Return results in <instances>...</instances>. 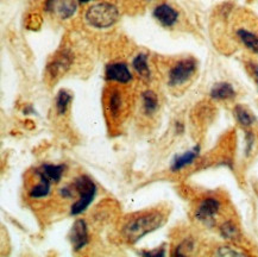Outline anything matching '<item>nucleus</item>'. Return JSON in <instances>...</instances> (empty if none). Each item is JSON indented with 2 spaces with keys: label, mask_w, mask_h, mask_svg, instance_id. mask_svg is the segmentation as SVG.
<instances>
[{
  "label": "nucleus",
  "mask_w": 258,
  "mask_h": 257,
  "mask_svg": "<svg viewBox=\"0 0 258 257\" xmlns=\"http://www.w3.org/2000/svg\"><path fill=\"white\" fill-rule=\"evenodd\" d=\"M233 112H234V117H236L237 121L241 125V126L245 128H249L250 126H252L254 123V117L250 113L249 111H247V108L241 106V105H237V106L234 107Z\"/></svg>",
  "instance_id": "6ab92c4d"
},
{
  "label": "nucleus",
  "mask_w": 258,
  "mask_h": 257,
  "mask_svg": "<svg viewBox=\"0 0 258 257\" xmlns=\"http://www.w3.org/2000/svg\"><path fill=\"white\" fill-rule=\"evenodd\" d=\"M250 69H251V73L253 75L254 81L258 86V65L257 63H250Z\"/></svg>",
  "instance_id": "393cba45"
},
{
  "label": "nucleus",
  "mask_w": 258,
  "mask_h": 257,
  "mask_svg": "<svg viewBox=\"0 0 258 257\" xmlns=\"http://www.w3.org/2000/svg\"><path fill=\"white\" fill-rule=\"evenodd\" d=\"M74 188L78 190V193L80 194V198H79L78 202L73 204L71 213L73 216H77V214H80L81 212L87 209V207L91 205L92 200L95 196V192H97V187L93 181L89 179L88 176L82 175L78 177L77 180L74 181Z\"/></svg>",
  "instance_id": "7ed1b4c3"
},
{
  "label": "nucleus",
  "mask_w": 258,
  "mask_h": 257,
  "mask_svg": "<svg viewBox=\"0 0 258 257\" xmlns=\"http://www.w3.org/2000/svg\"><path fill=\"white\" fill-rule=\"evenodd\" d=\"M37 175L39 176V182L36 186L30 189V197L31 198H43L47 197L49 192H50L51 180L48 179L41 170H37Z\"/></svg>",
  "instance_id": "2eb2a0df"
},
{
  "label": "nucleus",
  "mask_w": 258,
  "mask_h": 257,
  "mask_svg": "<svg viewBox=\"0 0 258 257\" xmlns=\"http://www.w3.org/2000/svg\"><path fill=\"white\" fill-rule=\"evenodd\" d=\"M107 108H108V112H110V114L113 118L119 117L121 112H123L124 99H123V95H121V93L118 90L111 91L110 95H108Z\"/></svg>",
  "instance_id": "4468645a"
},
{
  "label": "nucleus",
  "mask_w": 258,
  "mask_h": 257,
  "mask_svg": "<svg viewBox=\"0 0 258 257\" xmlns=\"http://www.w3.org/2000/svg\"><path fill=\"white\" fill-rule=\"evenodd\" d=\"M71 240L75 251L81 250L88 243L87 226H86V223L82 219L77 220L74 225H73L71 232Z\"/></svg>",
  "instance_id": "9d476101"
},
{
  "label": "nucleus",
  "mask_w": 258,
  "mask_h": 257,
  "mask_svg": "<svg viewBox=\"0 0 258 257\" xmlns=\"http://www.w3.org/2000/svg\"><path fill=\"white\" fill-rule=\"evenodd\" d=\"M210 95L216 100H230L236 97V91L229 82H219L212 87Z\"/></svg>",
  "instance_id": "f8f14e48"
},
{
  "label": "nucleus",
  "mask_w": 258,
  "mask_h": 257,
  "mask_svg": "<svg viewBox=\"0 0 258 257\" xmlns=\"http://www.w3.org/2000/svg\"><path fill=\"white\" fill-rule=\"evenodd\" d=\"M220 207V202L216 198H206L195 211V218L206 225H212L214 223V218L219 213Z\"/></svg>",
  "instance_id": "423d86ee"
},
{
  "label": "nucleus",
  "mask_w": 258,
  "mask_h": 257,
  "mask_svg": "<svg viewBox=\"0 0 258 257\" xmlns=\"http://www.w3.org/2000/svg\"><path fill=\"white\" fill-rule=\"evenodd\" d=\"M163 222L164 218L161 213L151 212L141 214V216L128 220V223L124 226V237L128 242L135 243L147 235V233L160 227Z\"/></svg>",
  "instance_id": "f257e3e1"
},
{
  "label": "nucleus",
  "mask_w": 258,
  "mask_h": 257,
  "mask_svg": "<svg viewBox=\"0 0 258 257\" xmlns=\"http://www.w3.org/2000/svg\"><path fill=\"white\" fill-rule=\"evenodd\" d=\"M45 10L57 13L61 19H67L77 11V3L75 0H45Z\"/></svg>",
  "instance_id": "0eeeda50"
},
{
  "label": "nucleus",
  "mask_w": 258,
  "mask_h": 257,
  "mask_svg": "<svg viewBox=\"0 0 258 257\" xmlns=\"http://www.w3.org/2000/svg\"><path fill=\"white\" fill-rule=\"evenodd\" d=\"M72 63V56L69 55L68 51L62 52L61 55L55 58L54 62L49 66L48 71L50 73L51 78H57L58 75L64 73L66 69H68L69 66Z\"/></svg>",
  "instance_id": "ddd939ff"
},
{
  "label": "nucleus",
  "mask_w": 258,
  "mask_h": 257,
  "mask_svg": "<svg viewBox=\"0 0 258 257\" xmlns=\"http://www.w3.org/2000/svg\"><path fill=\"white\" fill-rule=\"evenodd\" d=\"M147 2H150V0H147Z\"/></svg>",
  "instance_id": "cd10ccee"
},
{
  "label": "nucleus",
  "mask_w": 258,
  "mask_h": 257,
  "mask_svg": "<svg viewBox=\"0 0 258 257\" xmlns=\"http://www.w3.org/2000/svg\"><path fill=\"white\" fill-rule=\"evenodd\" d=\"M245 142H246V154L249 155L253 148V142H254V136L251 131H246L245 135Z\"/></svg>",
  "instance_id": "b1692460"
},
{
  "label": "nucleus",
  "mask_w": 258,
  "mask_h": 257,
  "mask_svg": "<svg viewBox=\"0 0 258 257\" xmlns=\"http://www.w3.org/2000/svg\"><path fill=\"white\" fill-rule=\"evenodd\" d=\"M193 249H194V240L191 238H187L177 246L176 250H175L174 255H187V253H189Z\"/></svg>",
  "instance_id": "5701e85b"
},
{
  "label": "nucleus",
  "mask_w": 258,
  "mask_h": 257,
  "mask_svg": "<svg viewBox=\"0 0 258 257\" xmlns=\"http://www.w3.org/2000/svg\"><path fill=\"white\" fill-rule=\"evenodd\" d=\"M106 78L107 80L118 82V84H127L132 80V74L126 65L117 62L106 67Z\"/></svg>",
  "instance_id": "6e6552de"
},
{
  "label": "nucleus",
  "mask_w": 258,
  "mask_h": 257,
  "mask_svg": "<svg viewBox=\"0 0 258 257\" xmlns=\"http://www.w3.org/2000/svg\"><path fill=\"white\" fill-rule=\"evenodd\" d=\"M236 37L247 50L258 55V29L252 23L237 26L234 30Z\"/></svg>",
  "instance_id": "39448f33"
},
{
  "label": "nucleus",
  "mask_w": 258,
  "mask_h": 257,
  "mask_svg": "<svg viewBox=\"0 0 258 257\" xmlns=\"http://www.w3.org/2000/svg\"><path fill=\"white\" fill-rule=\"evenodd\" d=\"M142 107L147 116H153L158 108V98L155 92L145 91L142 94Z\"/></svg>",
  "instance_id": "dca6fc26"
},
{
  "label": "nucleus",
  "mask_w": 258,
  "mask_h": 257,
  "mask_svg": "<svg viewBox=\"0 0 258 257\" xmlns=\"http://www.w3.org/2000/svg\"><path fill=\"white\" fill-rule=\"evenodd\" d=\"M134 69L143 80H149L151 77L150 68L148 66V56L145 54H138L135 57L134 62H132Z\"/></svg>",
  "instance_id": "a211bd4d"
},
{
  "label": "nucleus",
  "mask_w": 258,
  "mask_h": 257,
  "mask_svg": "<svg viewBox=\"0 0 258 257\" xmlns=\"http://www.w3.org/2000/svg\"><path fill=\"white\" fill-rule=\"evenodd\" d=\"M219 231L221 237H223L224 239H226L227 242L234 243L240 240L239 227H238L233 222H231V220H227V222L221 224Z\"/></svg>",
  "instance_id": "f3484780"
},
{
  "label": "nucleus",
  "mask_w": 258,
  "mask_h": 257,
  "mask_svg": "<svg viewBox=\"0 0 258 257\" xmlns=\"http://www.w3.org/2000/svg\"><path fill=\"white\" fill-rule=\"evenodd\" d=\"M119 18V11L111 3H99L91 6L86 12V21L97 29H107Z\"/></svg>",
  "instance_id": "f03ea898"
},
{
  "label": "nucleus",
  "mask_w": 258,
  "mask_h": 257,
  "mask_svg": "<svg viewBox=\"0 0 258 257\" xmlns=\"http://www.w3.org/2000/svg\"><path fill=\"white\" fill-rule=\"evenodd\" d=\"M72 101V94L69 93L68 91L62 90L59 91L57 94V98H56V110H57L58 114H64L66 111Z\"/></svg>",
  "instance_id": "412c9836"
},
{
  "label": "nucleus",
  "mask_w": 258,
  "mask_h": 257,
  "mask_svg": "<svg viewBox=\"0 0 258 257\" xmlns=\"http://www.w3.org/2000/svg\"><path fill=\"white\" fill-rule=\"evenodd\" d=\"M154 17L163 26L171 28V26L176 24L178 13L173 6H170L169 4H164L163 3V4L157 5L156 8H155Z\"/></svg>",
  "instance_id": "1a4fd4ad"
},
{
  "label": "nucleus",
  "mask_w": 258,
  "mask_h": 257,
  "mask_svg": "<svg viewBox=\"0 0 258 257\" xmlns=\"http://www.w3.org/2000/svg\"><path fill=\"white\" fill-rule=\"evenodd\" d=\"M79 2H80V3H81V4H86V3L91 2V0H79Z\"/></svg>",
  "instance_id": "bb28decb"
},
{
  "label": "nucleus",
  "mask_w": 258,
  "mask_h": 257,
  "mask_svg": "<svg viewBox=\"0 0 258 257\" xmlns=\"http://www.w3.org/2000/svg\"><path fill=\"white\" fill-rule=\"evenodd\" d=\"M43 174L51 180V182H58L64 173V166H54V164H44L41 169Z\"/></svg>",
  "instance_id": "aec40b11"
},
{
  "label": "nucleus",
  "mask_w": 258,
  "mask_h": 257,
  "mask_svg": "<svg viewBox=\"0 0 258 257\" xmlns=\"http://www.w3.org/2000/svg\"><path fill=\"white\" fill-rule=\"evenodd\" d=\"M176 131L178 134L183 133V124L182 123H176Z\"/></svg>",
  "instance_id": "a878e982"
},
{
  "label": "nucleus",
  "mask_w": 258,
  "mask_h": 257,
  "mask_svg": "<svg viewBox=\"0 0 258 257\" xmlns=\"http://www.w3.org/2000/svg\"><path fill=\"white\" fill-rule=\"evenodd\" d=\"M197 67L198 63L193 57L177 61L170 68L169 74H168V85L170 87H180V86L184 85L195 74Z\"/></svg>",
  "instance_id": "20e7f679"
},
{
  "label": "nucleus",
  "mask_w": 258,
  "mask_h": 257,
  "mask_svg": "<svg viewBox=\"0 0 258 257\" xmlns=\"http://www.w3.org/2000/svg\"><path fill=\"white\" fill-rule=\"evenodd\" d=\"M199 153H200V147L197 146L191 150H188L184 154L180 155V156L175 157V160L173 161V164H171V170L178 171L183 169L184 167L189 166V164H191L195 160H197V157L199 156Z\"/></svg>",
  "instance_id": "9b49d317"
},
{
  "label": "nucleus",
  "mask_w": 258,
  "mask_h": 257,
  "mask_svg": "<svg viewBox=\"0 0 258 257\" xmlns=\"http://www.w3.org/2000/svg\"><path fill=\"white\" fill-rule=\"evenodd\" d=\"M216 255L218 256H244L246 255L244 251H240L233 246H229V245H225V246H220V248L217 249Z\"/></svg>",
  "instance_id": "4be33fe9"
}]
</instances>
